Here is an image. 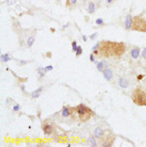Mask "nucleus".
I'll return each instance as SVG.
<instances>
[{"label": "nucleus", "instance_id": "obj_27", "mask_svg": "<svg viewBox=\"0 0 146 147\" xmlns=\"http://www.w3.org/2000/svg\"><path fill=\"white\" fill-rule=\"evenodd\" d=\"M45 69H46V71H50V70L53 69V66H52V65H48V66L45 67Z\"/></svg>", "mask_w": 146, "mask_h": 147}, {"label": "nucleus", "instance_id": "obj_28", "mask_svg": "<svg viewBox=\"0 0 146 147\" xmlns=\"http://www.w3.org/2000/svg\"><path fill=\"white\" fill-rule=\"evenodd\" d=\"M142 58L146 60V48H144L143 51H142Z\"/></svg>", "mask_w": 146, "mask_h": 147}, {"label": "nucleus", "instance_id": "obj_14", "mask_svg": "<svg viewBox=\"0 0 146 147\" xmlns=\"http://www.w3.org/2000/svg\"><path fill=\"white\" fill-rule=\"evenodd\" d=\"M34 42H35V37L34 36H29L28 38H27V47L28 48H30V47H32V45L34 44Z\"/></svg>", "mask_w": 146, "mask_h": 147}, {"label": "nucleus", "instance_id": "obj_6", "mask_svg": "<svg viewBox=\"0 0 146 147\" xmlns=\"http://www.w3.org/2000/svg\"><path fill=\"white\" fill-rule=\"evenodd\" d=\"M133 26V18L131 15H128L126 17V21H125V27L126 29H131Z\"/></svg>", "mask_w": 146, "mask_h": 147}, {"label": "nucleus", "instance_id": "obj_7", "mask_svg": "<svg viewBox=\"0 0 146 147\" xmlns=\"http://www.w3.org/2000/svg\"><path fill=\"white\" fill-rule=\"evenodd\" d=\"M43 132L46 136H50L53 133V127L49 124H45L44 127H43Z\"/></svg>", "mask_w": 146, "mask_h": 147}, {"label": "nucleus", "instance_id": "obj_13", "mask_svg": "<svg viewBox=\"0 0 146 147\" xmlns=\"http://www.w3.org/2000/svg\"><path fill=\"white\" fill-rule=\"evenodd\" d=\"M70 109L68 107H63V110H62V115L63 117H69L70 116Z\"/></svg>", "mask_w": 146, "mask_h": 147}, {"label": "nucleus", "instance_id": "obj_18", "mask_svg": "<svg viewBox=\"0 0 146 147\" xmlns=\"http://www.w3.org/2000/svg\"><path fill=\"white\" fill-rule=\"evenodd\" d=\"M37 71H38V73H39V75H40V77H43V76L45 75L46 69H45V67H39Z\"/></svg>", "mask_w": 146, "mask_h": 147}, {"label": "nucleus", "instance_id": "obj_11", "mask_svg": "<svg viewBox=\"0 0 146 147\" xmlns=\"http://www.w3.org/2000/svg\"><path fill=\"white\" fill-rule=\"evenodd\" d=\"M43 91V87H40V88H38L37 90H35V91H33L32 93H31V96H32V98H37V97H39L40 96V94H41V92Z\"/></svg>", "mask_w": 146, "mask_h": 147}, {"label": "nucleus", "instance_id": "obj_2", "mask_svg": "<svg viewBox=\"0 0 146 147\" xmlns=\"http://www.w3.org/2000/svg\"><path fill=\"white\" fill-rule=\"evenodd\" d=\"M76 112L79 115L80 120L82 122L88 121L92 117V115H93V112L91 111V109H89L85 104H79L76 107Z\"/></svg>", "mask_w": 146, "mask_h": 147}, {"label": "nucleus", "instance_id": "obj_20", "mask_svg": "<svg viewBox=\"0 0 146 147\" xmlns=\"http://www.w3.org/2000/svg\"><path fill=\"white\" fill-rule=\"evenodd\" d=\"M77 48H78V46H77V42L76 41H73L72 42V50L74 52H76L77 51Z\"/></svg>", "mask_w": 146, "mask_h": 147}, {"label": "nucleus", "instance_id": "obj_3", "mask_svg": "<svg viewBox=\"0 0 146 147\" xmlns=\"http://www.w3.org/2000/svg\"><path fill=\"white\" fill-rule=\"evenodd\" d=\"M99 52L103 57L114 56V42H110V41L103 42L100 45Z\"/></svg>", "mask_w": 146, "mask_h": 147}, {"label": "nucleus", "instance_id": "obj_8", "mask_svg": "<svg viewBox=\"0 0 146 147\" xmlns=\"http://www.w3.org/2000/svg\"><path fill=\"white\" fill-rule=\"evenodd\" d=\"M107 67V63L102 61V62H99V63H96V68L98 71H103L105 68Z\"/></svg>", "mask_w": 146, "mask_h": 147}, {"label": "nucleus", "instance_id": "obj_19", "mask_svg": "<svg viewBox=\"0 0 146 147\" xmlns=\"http://www.w3.org/2000/svg\"><path fill=\"white\" fill-rule=\"evenodd\" d=\"M82 52H83V50H82V47H81V46H78V48H77V51H76V55H77V56H80V55L82 54Z\"/></svg>", "mask_w": 146, "mask_h": 147}, {"label": "nucleus", "instance_id": "obj_17", "mask_svg": "<svg viewBox=\"0 0 146 147\" xmlns=\"http://www.w3.org/2000/svg\"><path fill=\"white\" fill-rule=\"evenodd\" d=\"M10 60H11V58H10L9 54H4V55H1V61H2V62H4V63H7V62H9Z\"/></svg>", "mask_w": 146, "mask_h": 147}, {"label": "nucleus", "instance_id": "obj_31", "mask_svg": "<svg viewBox=\"0 0 146 147\" xmlns=\"http://www.w3.org/2000/svg\"><path fill=\"white\" fill-rule=\"evenodd\" d=\"M25 63H27V62H24V61H21V64H25Z\"/></svg>", "mask_w": 146, "mask_h": 147}, {"label": "nucleus", "instance_id": "obj_1", "mask_svg": "<svg viewBox=\"0 0 146 147\" xmlns=\"http://www.w3.org/2000/svg\"><path fill=\"white\" fill-rule=\"evenodd\" d=\"M132 98L136 104L139 106H146V90H141V89L135 90Z\"/></svg>", "mask_w": 146, "mask_h": 147}, {"label": "nucleus", "instance_id": "obj_26", "mask_svg": "<svg viewBox=\"0 0 146 147\" xmlns=\"http://www.w3.org/2000/svg\"><path fill=\"white\" fill-rule=\"evenodd\" d=\"M99 46H100V43H97V44H95V45L93 47V51H95V50H96V49H97Z\"/></svg>", "mask_w": 146, "mask_h": 147}, {"label": "nucleus", "instance_id": "obj_22", "mask_svg": "<svg viewBox=\"0 0 146 147\" xmlns=\"http://www.w3.org/2000/svg\"><path fill=\"white\" fill-rule=\"evenodd\" d=\"M95 23H96V24H102V23H103V20H102V19H97V20L95 21Z\"/></svg>", "mask_w": 146, "mask_h": 147}, {"label": "nucleus", "instance_id": "obj_16", "mask_svg": "<svg viewBox=\"0 0 146 147\" xmlns=\"http://www.w3.org/2000/svg\"><path fill=\"white\" fill-rule=\"evenodd\" d=\"M88 11H89V13H90V14H94V11H95V5H94V3L91 2V3L89 4Z\"/></svg>", "mask_w": 146, "mask_h": 147}, {"label": "nucleus", "instance_id": "obj_15", "mask_svg": "<svg viewBox=\"0 0 146 147\" xmlns=\"http://www.w3.org/2000/svg\"><path fill=\"white\" fill-rule=\"evenodd\" d=\"M88 142H89V144L91 145V146H96V141H95V136H91V137H89V139H88Z\"/></svg>", "mask_w": 146, "mask_h": 147}, {"label": "nucleus", "instance_id": "obj_10", "mask_svg": "<svg viewBox=\"0 0 146 147\" xmlns=\"http://www.w3.org/2000/svg\"><path fill=\"white\" fill-rule=\"evenodd\" d=\"M119 86L123 89H127L129 87V81L126 78H121L119 80Z\"/></svg>", "mask_w": 146, "mask_h": 147}, {"label": "nucleus", "instance_id": "obj_9", "mask_svg": "<svg viewBox=\"0 0 146 147\" xmlns=\"http://www.w3.org/2000/svg\"><path fill=\"white\" fill-rule=\"evenodd\" d=\"M139 53H140V51H139V48H134L132 51H131V55H132V58L134 59V60H136L138 57H139Z\"/></svg>", "mask_w": 146, "mask_h": 147}, {"label": "nucleus", "instance_id": "obj_32", "mask_svg": "<svg viewBox=\"0 0 146 147\" xmlns=\"http://www.w3.org/2000/svg\"><path fill=\"white\" fill-rule=\"evenodd\" d=\"M83 40H84V41H87V37H86V36H85V35H84V36H83Z\"/></svg>", "mask_w": 146, "mask_h": 147}, {"label": "nucleus", "instance_id": "obj_30", "mask_svg": "<svg viewBox=\"0 0 146 147\" xmlns=\"http://www.w3.org/2000/svg\"><path fill=\"white\" fill-rule=\"evenodd\" d=\"M69 2H70V4H72V5H74V4H76L77 0H69Z\"/></svg>", "mask_w": 146, "mask_h": 147}, {"label": "nucleus", "instance_id": "obj_24", "mask_svg": "<svg viewBox=\"0 0 146 147\" xmlns=\"http://www.w3.org/2000/svg\"><path fill=\"white\" fill-rule=\"evenodd\" d=\"M102 146H106V147H110V146H112V143L111 142H104L103 144H102Z\"/></svg>", "mask_w": 146, "mask_h": 147}, {"label": "nucleus", "instance_id": "obj_12", "mask_svg": "<svg viewBox=\"0 0 146 147\" xmlns=\"http://www.w3.org/2000/svg\"><path fill=\"white\" fill-rule=\"evenodd\" d=\"M103 134H104V131L102 130V129H100V128H96L95 130H94V136H95V137H101L102 136H103Z\"/></svg>", "mask_w": 146, "mask_h": 147}, {"label": "nucleus", "instance_id": "obj_29", "mask_svg": "<svg viewBox=\"0 0 146 147\" xmlns=\"http://www.w3.org/2000/svg\"><path fill=\"white\" fill-rule=\"evenodd\" d=\"M90 61H91V62H93V63L94 62V54H91V55H90Z\"/></svg>", "mask_w": 146, "mask_h": 147}, {"label": "nucleus", "instance_id": "obj_23", "mask_svg": "<svg viewBox=\"0 0 146 147\" xmlns=\"http://www.w3.org/2000/svg\"><path fill=\"white\" fill-rule=\"evenodd\" d=\"M13 109H14V111H16V112L20 111V105H19V104H16V105L13 107Z\"/></svg>", "mask_w": 146, "mask_h": 147}, {"label": "nucleus", "instance_id": "obj_25", "mask_svg": "<svg viewBox=\"0 0 146 147\" xmlns=\"http://www.w3.org/2000/svg\"><path fill=\"white\" fill-rule=\"evenodd\" d=\"M96 36H97V33H94V34H92V35L90 36V39H91V40H94Z\"/></svg>", "mask_w": 146, "mask_h": 147}, {"label": "nucleus", "instance_id": "obj_33", "mask_svg": "<svg viewBox=\"0 0 146 147\" xmlns=\"http://www.w3.org/2000/svg\"><path fill=\"white\" fill-rule=\"evenodd\" d=\"M106 1H107V3H111L113 0H106Z\"/></svg>", "mask_w": 146, "mask_h": 147}, {"label": "nucleus", "instance_id": "obj_5", "mask_svg": "<svg viewBox=\"0 0 146 147\" xmlns=\"http://www.w3.org/2000/svg\"><path fill=\"white\" fill-rule=\"evenodd\" d=\"M102 72H103V77L105 78V80L110 81V80L112 79V77H113V72H112V70H111L110 68L106 67Z\"/></svg>", "mask_w": 146, "mask_h": 147}, {"label": "nucleus", "instance_id": "obj_21", "mask_svg": "<svg viewBox=\"0 0 146 147\" xmlns=\"http://www.w3.org/2000/svg\"><path fill=\"white\" fill-rule=\"evenodd\" d=\"M16 1H17V0H7L6 3H7L9 6H12V5H14V4L16 3Z\"/></svg>", "mask_w": 146, "mask_h": 147}, {"label": "nucleus", "instance_id": "obj_4", "mask_svg": "<svg viewBox=\"0 0 146 147\" xmlns=\"http://www.w3.org/2000/svg\"><path fill=\"white\" fill-rule=\"evenodd\" d=\"M133 29L137 31L146 32V20L141 17H135L133 19Z\"/></svg>", "mask_w": 146, "mask_h": 147}]
</instances>
